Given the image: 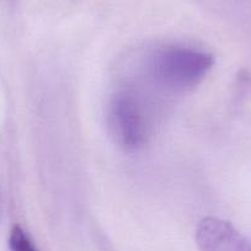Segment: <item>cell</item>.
<instances>
[{
  "mask_svg": "<svg viewBox=\"0 0 251 251\" xmlns=\"http://www.w3.org/2000/svg\"><path fill=\"white\" fill-rule=\"evenodd\" d=\"M196 241L201 251H251V243L229 222L208 217L196 229Z\"/></svg>",
  "mask_w": 251,
  "mask_h": 251,
  "instance_id": "obj_3",
  "label": "cell"
},
{
  "mask_svg": "<svg viewBox=\"0 0 251 251\" xmlns=\"http://www.w3.org/2000/svg\"><path fill=\"white\" fill-rule=\"evenodd\" d=\"M213 55L185 45L155 48L146 59V75L154 86L169 94H182L203 81L213 67Z\"/></svg>",
  "mask_w": 251,
  "mask_h": 251,
  "instance_id": "obj_1",
  "label": "cell"
},
{
  "mask_svg": "<svg viewBox=\"0 0 251 251\" xmlns=\"http://www.w3.org/2000/svg\"><path fill=\"white\" fill-rule=\"evenodd\" d=\"M107 123L116 143L126 151H137L148 141L151 123L143 95L132 86L115 91L107 107Z\"/></svg>",
  "mask_w": 251,
  "mask_h": 251,
  "instance_id": "obj_2",
  "label": "cell"
},
{
  "mask_svg": "<svg viewBox=\"0 0 251 251\" xmlns=\"http://www.w3.org/2000/svg\"><path fill=\"white\" fill-rule=\"evenodd\" d=\"M10 251H38L28 234L21 226H15L9 236Z\"/></svg>",
  "mask_w": 251,
  "mask_h": 251,
  "instance_id": "obj_4",
  "label": "cell"
}]
</instances>
